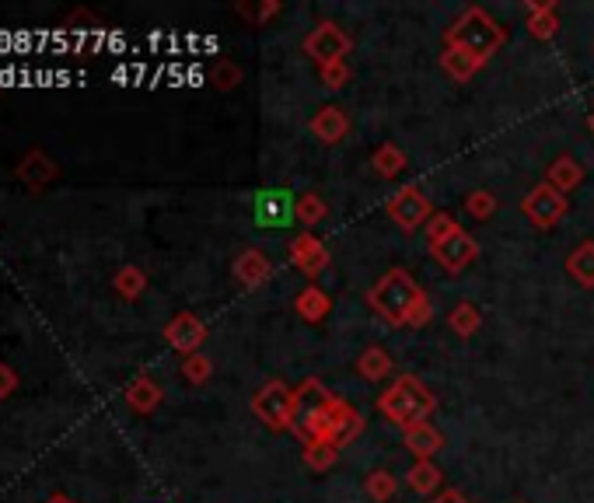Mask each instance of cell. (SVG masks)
<instances>
[{"mask_svg":"<svg viewBox=\"0 0 594 503\" xmlns=\"http://www.w3.org/2000/svg\"><path fill=\"white\" fill-rule=\"evenodd\" d=\"M350 116H346V109H339V105H322V109L311 116V137L318 140V144L332 147V144H343L346 137H350Z\"/></svg>","mask_w":594,"mask_h":503,"instance_id":"cell-13","label":"cell"},{"mask_svg":"<svg viewBox=\"0 0 594 503\" xmlns=\"http://www.w3.org/2000/svg\"><path fill=\"white\" fill-rule=\"evenodd\" d=\"M252 217L259 228H291L297 221V196L284 186L259 189L252 200Z\"/></svg>","mask_w":594,"mask_h":503,"instance_id":"cell-9","label":"cell"},{"mask_svg":"<svg viewBox=\"0 0 594 503\" xmlns=\"http://www.w3.org/2000/svg\"><path fill=\"white\" fill-rule=\"evenodd\" d=\"M161 399H165V388H161L151 374H137V378L126 385V406L140 416L154 413V409L161 406Z\"/></svg>","mask_w":594,"mask_h":503,"instance_id":"cell-18","label":"cell"},{"mask_svg":"<svg viewBox=\"0 0 594 503\" xmlns=\"http://www.w3.org/2000/svg\"><path fill=\"white\" fill-rule=\"evenodd\" d=\"M294 311H297V318H301V322L322 325L325 318L332 315V297L325 294L318 283H308V287H304L301 294L294 297Z\"/></svg>","mask_w":594,"mask_h":503,"instance_id":"cell-20","label":"cell"},{"mask_svg":"<svg viewBox=\"0 0 594 503\" xmlns=\"http://www.w3.org/2000/svg\"><path fill=\"white\" fill-rule=\"evenodd\" d=\"M434 409H437V395L430 392L416 374H399V378L378 395V413L385 416L388 423H395L399 430L430 423Z\"/></svg>","mask_w":594,"mask_h":503,"instance_id":"cell-1","label":"cell"},{"mask_svg":"<svg viewBox=\"0 0 594 503\" xmlns=\"http://www.w3.org/2000/svg\"><path fill=\"white\" fill-rule=\"evenodd\" d=\"M210 81H214L217 91L238 88V84H242V67H238V63H231V60H221L214 67V74H210Z\"/></svg>","mask_w":594,"mask_h":503,"instance_id":"cell-35","label":"cell"},{"mask_svg":"<svg viewBox=\"0 0 594 503\" xmlns=\"http://www.w3.org/2000/svg\"><path fill=\"white\" fill-rule=\"evenodd\" d=\"M430 255H434L448 273H462V269H469L472 262L479 259V242L469 235V231H458V235H451L448 242L430 245Z\"/></svg>","mask_w":594,"mask_h":503,"instance_id":"cell-12","label":"cell"},{"mask_svg":"<svg viewBox=\"0 0 594 503\" xmlns=\"http://www.w3.org/2000/svg\"><path fill=\"white\" fill-rule=\"evenodd\" d=\"M567 273L574 276L581 287H594V242H581L567 255Z\"/></svg>","mask_w":594,"mask_h":503,"instance_id":"cell-27","label":"cell"},{"mask_svg":"<svg viewBox=\"0 0 594 503\" xmlns=\"http://www.w3.org/2000/svg\"><path fill=\"white\" fill-rule=\"evenodd\" d=\"M371 168L381 175V179H395V175H402L409 168V158H406V151H402V147H395L392 140H385V144L374 147Z\"/></svg>","mask_w":594,"mask_h":503,"instance_id":"cell-24","label":"cell"},{"mask_svg":"<svg viewBox=\"0 0 594 503\" xmlns=\"http://www.w3.org/2000/svg\"><path fill=\"white\" fill-rule=\"evenodd\" d=\"M46 503H77V500H70L67 493H53V497H46Z\"/></svg>","mask_w":594,"mask_h":503,"instance_id":"cell-41","label":"cell"},{"mask_svg":"<svg viewBox=\"0 0 594 503\" xmlns=\"http://www.w3.org/2000/svg\"><path fill=\"white\" fill-rule=\"evenodd\" d=\"M249 406L266 430L284 434V430H291V420H294V388L287 385V381L273 378V381H266L256 395H252Z\"/></svg>","mask_w":594,"mask_h":503,"instance_id":"cell-5","label":"cell"},{"mask_svg":"<svg viewBox=\"0 0 594 503\" xmlns=\"http://www.w3.org/2000/svg\"><path fill=\"white\" fill-rule=\"evenodd\" d=\"M556 0H539V4H528L525 7V28H528V35H532L535 42H549L556 32H560V18H556Z\"/></svg>","mask_w":594,"mask_h":503,"instance_id":"cell-19","label":"cell"},{"mask_svg":"<svg viewBox=\"0 0 594 503\" xmlns=\"http://www.w3.org/2000/svg\"><path fill=\"white\" fill-rule=\"evenodd\" d=\"M182 378H186L189 385H207V381L214 378V360H210L207 353H193V357L182 360Z\"/></svg>","mask_w":594,"mask_h":503,"instance_id":"cell-33","label":"cell"},{"mask_svg":"<svg viewBox=\"0 0 594 503\" xmlns=\"http://www.w3.org/2000/svg\"><path fill=\"white\" fill-rule=\"evenodd\" d=\"M336 395L325 392V385L318 378L301 381V388H294V420L291 430L301 437L304 444L311 441H329V413Z\"/></svg>","mask_w":594,"mask_h":503,"instance_id":"cell-4","label":"cell"},{"mask_svg":"<svg viewBox=\"0 0 594 503\" xmlns=\"http://www.w3.org/2000/svg\"><path fill=\"white\" fill-rule=\"evenodd\" d=\"M423 294V287L413 280V273L402 266L388 269L371 290H367V304L374 308V315H381L388 325H406L409 311H413L416 297Z\"/></svg>","mask_w":594,"mask_h":503,"instance_id":"cell-3","label":"cell"},{"mask_svg":"<svg viewBox=\"0 0 594 503\" xmlns=\"http://www.w3.org/2000/svg\"><path fill=\"white\" fill-rule=\"evenodd\" d=\"M388 217H392V224L402 231V235H413V231L427 228V221L437 214L434 203H430V196L423 193V186H416V182H406V186L395 189V196L388 200Z\"/></svg>","mask_w":594,"mask_h":503,"instance_id":"cell-6","label":"cell"},{"mask_svg":"<svg viewBox=\"0 0 594 503\" xmlns=\"http://www.w3.org/2000/svg\"><path fill=\"white\" fill-rule=\"evenodd\" d=\"M231 273H235V280L242 283V287L256 290L273 280V262L263 249H242L235 259V266H231Z\"/></svg>","mask_w":594,"mask_h":503,"instance_id":"cell-14","label":"cell"},{"mask_svg":"<svg viewBox=\"0 0 594 503\" xmlns=\"http://www.w3.org/2000/svg\"><path fill=\"white\" fill-rule=\"evenodd\" d=\"M486 63L479 60V56H472V53H465V49H458V46H444V53H441V70L451 77V81H469L476 70H483Z\"/></svg>","mask_w":594,"mask_h":503,"instance_id":"cell-22","label":"cell"},{"mask_svg":"<svg viewBox=\"0 0 594 503\" xmlns=\"http://www.w3.org/2000/svg\"><path fill=\"white\" fill-rule=\"evenodd\" d=\"M430 503H469V497H465L462 490H441Z\"/></svg>","mask_w":594,"mask_h":503,"instance_id":"cell-40","label":"cell"},{"mask_svg":"<svg viewBox=\"0 0 594 503\" xmlns=\"http://www.w3.org/2000/svg\"><path fill=\"white\" fill-rule=\"evenodd\" d=\"M161 336H165V343L172 346L175 353L193 357V353H200L203 343H207V325H203V318L193 315V311H179V315L165 325Z\"/></svg>","mask_w":594,"mask_h":503,"instance_id":"cell-10","label":"cell"},{"mask_svg":"<svg viewBox=\"0 0 594 503\" xmlns=\"http://www.w3.org/2000/svg\"><path fill=\"white\" fill-rule=\"evenodd\" d=\"M518 503H525V500H518Z\"/></svg>","mask_w":594,"mask_h":503,"instance_id":"cell-43","label":"cell"},{"mask_svg":"<svg viewBox=\"0 0 594 503\" xmlns=\"http://www.w3.org/2000/svg\"><path fill=\"white\" fill-rule=\"evenodd\" d=\"M364 493H367V500H374V503H388L399 493V479L388 469H374V472H367V479H364Z\"/></svg>","mask_w":594,"mask_h":503,"instance_id":"cell-28","label":"cell"},{"mask_svg":"<svg viewBox=\"0 0 594 503\" xmlns=\"http://www.w3.org/2000/svg\"><path fill=\"white\" fill-rule=\"evenodd\" d=\"M242 11L249 14L256 25H263V21L277 18V14L284 11V4H280V0H266V4H256V7H242Z\"/></svg>","mask_w":594,"mask_h":503,"instance_id":"cell-38","label":"cell"},{"mask_svg":"<svg viewBox=\"0 0 594 503\" xmlns=\"http://www.w3.org/2000/svg\"><path fill=\"white\" fill-rule=\"evenodd\" d=\"M458 221L451 214H444V210H437L434 217L427 221V228H423V235H427V242L430 245H441V242H448L451 235H458Z\"/></svg>","mask_w":594,"mask_h":503,"instance_id":"cell-34","label":"cell"},{"mask_svg":"<svg viewBox=\"0 0 594 503\" xmlns=\"http://www.w3.org/2000/svg\"><path fill=\"white\" fill-rule=\"evenodd\" d=\"M112 287H116V294L123 297V301H137L147 290V273L140 266H123L116 273V280H112Z\"/></svg>","mask_w":594,"mask_h":503,"instance_id":"cell-30","label":"cell"},{"mask_svg":"<svg viewBox=\"0 0 594 503\" xmlns=\"http://www.w3.org/2000/svg\"><path fill=\"white\" fill-rule=\"evenodd\" d=\"M497 196L490 193V189H472L469 196H465V214L472 217V221H490L493 214H497Z\"/></svg>","mask_w":594,"mask_h":503,"instance_id":"cell-32","label":"cell"},{"mask_svg":"<svg viewBox=\"0 0 594 503\" xmlns=\"http://www.w3.org/2000/svg\"><path fill=\"white\" fill-rule=\"evenodd\" d=\"M18 392V371L11 364H0V399Z\"/></svg>","mask_w":594,"mask_h":503,"instance_id":"cell-39","label":"cell"},{"mask_svg":"<svg viewBox=\"0 0 594 503\" xmlns=\"http://www.w3.org/2000/svg\"><path fill=\"white\" fill-rule=\"evenodd\" d=\"M588 130H591V133H594V109H591V112H588Z\"/></svg>","mask_w":594,"mask_h":503,"instance_id":"cell-42","label":"cell"},{"mask_svg":"<svg viewBox=\"0 0 594 503\" xmlns=\"http://www.w3.org/2000/svg\"><path fill=\"white\" fill-rule=\"evenodd\" d=\"M325 217H329V203L322 200L318 193H301L297 196V224H304V228H315V224H322Z\"/></svg>","mask_w":594,"mask_h":503,"instance_id":"cell-31","label":"cell"},{"mask_svg":"<svg viewBox=\"0 0 594 503\" xmlns=\"http://www.w3.org/2000/svg\"><path fill=\"white\" fill-rule=\"evenodd\" d=\"M546 182L553 189H560L563 196L574 193V189L584 182V165L574 158V154H560V158H556L553 165L546 168Z\"/></svg>","mask_w":594,"mask_h":503,"instance_id":"cell-21","label":"cell"},{"mask_svg":"<svg viewBox=\"0 0 594 503\" xmlns=\"http://www.w3.org/2000/svg\"><path fill=\"white\" fill-rule=\"evenodd\" d=\"M504 39H507V32L490 18V11H483V7H465L455 18V25L444 32V46L465 49V53L479 56L483 63L504 46Z\"/></svg>","mask_w":594,"mask_h":503,"instance_id":"cell-2","label":"cell"},{"mask_svg":"<svg viewBox=\"0 0 594 503\" xmlns=\"http://www.w3.org/2000/svg\"><path fill=\"white\" fill-rule=\"evenodd\" d=\"M360 430H364V416L350 406L346 399H332V413H329V441L346 448L350 441H357Z\"/></svg>","mask_w":594,"mask_h":503,"instance_id":"cell-16","label":"cell"},{"mask_svg":"<svg viewBox=\"0 0 594 503\" xmlns=\"http://www.w3.org/2000/svg\"><path fill=\"white\" fill-rule=\"evenodd\" d=\"M60 175V168H56V161L49 158V154H42V151H28L25 158L18 161V168H14V179L21 182V186H28V189H46L49 182Z\"/></svg>","mask_w":594,"mask_h":503,"instance_id":"cell-15","label":"cell"},{"mask_svg":"<svg viewBox=\"0 0 594 503\" xmlns=\"http://www.w3.org/2000/svg\"><path fill=\"white\" fill-rule=\"evenodd\" d=\"M329 262H332L329 245H325L315 231H301L291 242V266L301 276H308V280H318V276L329 269Z\"/></svg>","mask_w":594,"mask_h":503,"instance_id":"cell-11","label":"cell"},{"mask_svg":"<svg viewBox=\"0 0 594 503\" xmlns=\"http://www.w3.org/2000/svg\"><path fill=\"white\" fill-rule=\"evenodd\" d=\"M434 318V304H430V294L423 290L420 297H416V304H413V311H409V329H423V325Z\"/></svg>","mask_w":594,"mask_h":503,"instance_id":"cell-37","label":"cell"},{"mask_svg":"<svg viewBox=\"0 0 594 503\" xmlns=\"http://www.w3.org/2000/svg\"><path fill=\"white\" fill-rule=\"evenodd\" d=\"M392 371H395V360L385 346H367V350L357 357V374L364 381H385Z\"/></svg>","mask_w":594,"mask_h":503,"instance_id":"cell-23","label":"cell"},{"mask_svg":"<svg viewBox=\"0 0 594 503\" xmlns=\"http://www.w3.org/2000/svg\"><path fill=\"white\" fill-rule=\"evenodd\" d=\"M350 77H353L350 63H329V67H318V81H322L329 91L346 88V84H350Z\"/></svg>","mask_w":594,"mask_h":503,"instance_id":"cell-36","label":"cell"},{"mask_svg":"<svg viewBox=\"0 0 594 503\" xmlns=\"http://www.w3.org/2000/svg\"><path fill=\"white\" fill-rule=\"evenodd\" d=\"M339 444H332V441H311V444H304V465H308L311 472H329L332 465L339 462Z\"/></svg>","mask_w":594,"mask_h":503,"instance_id":"cell-29","label":"cell"},{"mask_svg":"<svg viewBox=\"0 0 594 503\" xmlns=\"http://www.w3.org/2000/svg\"><path fill=\"white\" fill-rule=\"evenodd\" d=\"M448 329L455 332L458 339H472L479 329H483V311L472 301H458L455 308L448 311Z\"/></svg>","mask_w":594,"mask_h":503,"instance_id":"cell-25","label":"cell"},{"mask_svg":"<svg viewBox=\"0 0 594 503\" xmlns=\"http://www.w3.org/2000/svg\"><path fill=\"white\" fill-rule=\"evenodd\" d=\"M567 210H570L567 196H563L560 189L549 186V182H539V186L528 189V193L521 196V214H525L528 224H535L539 231L556 228V224L567 217Z\"/></svg>","mask_w":594,"mask_h":503,"instance_id":"cell-8","label":"cell"},{"mask_svg":"<svg viewBox=\"0 0 594 503\" xmlns=\"http://www.w3.org/2000/svg\"><path fill=\"white\" fill-rule=\"evenodd\" d=\"M301 49L315 67H329V63H346V56H350V49H353V39L346 28H339L336 21L325 18L304 35Z\"/></svg>","mask_w":594,"mask_h":503,"instance_id":"cell-7","label":"cell"},{"mask_svg":"<svg viewBox=\"0 0 594 503\" xmlns=\"http://www.w3.org/2000/svg\"><path fill=\"white\" fill-rule=\"evenodd\" d=\"M402 448H406L416 462H434V455L444 448V437L434 423H420V427L402 430Z\"/></svg>","mask_w":594,"mask_h":503,"instance_id":"cell-17","label":"cell"},{"mask_svg":"<svg viewBox=\"0 0 594 503\" xmlns=\"http://www.w3.org/2000/svg\"><path fill=\"white\" fill-rule=\"evenodd\" d=\"M406 483H409V490L420 493V497H434L444 483V472L437 469L434 462H413V469L406 472Z\"/></svg>","mask_w":594,"mask_h":503,"instance_id":"cell-26","label":"cell"}]
</instances>
